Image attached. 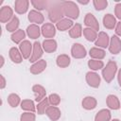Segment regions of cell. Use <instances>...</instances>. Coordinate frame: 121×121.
<instances>
[{"label":"cell","mask_w":121,"mask_h":121,"mask_svg":"<svg viewBox=\"0 0 121 121\" xmlns=\"http://www.w3.org/2000/svg\"><path fill=\"white\" fill-rule=\"evenodd\" d=\"M63 15L64 14H63V9H62V2H60V1L49 2L48 17L51 22L58 23L62 19Z\"/></svg>","instance_id":"obj_1"},{"label":"cell","mask_w":121,"mask_h":121,"mask_svg":"<svg viewBox=\"0 0 121 121\" xmlns=\"http://www.w3.org/2000/svg\"><path fill=\"white\" fill-rule=\"evenodd\" d=\"M63 14L69 18L77 19L79 15V9L78 6L72 1H64L62 2Z\"/></svg>","instance_id":"obj_2"},{"label":"cell","mask_w":121,"mask_h":121,"mask_svg":"<svg viewBox=\"0 0 121 121\" xmlns=\"http://www.w3.org/2000/svg\"><path fill=\"white\" fill-rule=\"evenodd\" d=\"M116 71H117L116 62L114 60H109L108 63L106 64V67L103 68V70H102V76H103V78L105 79V81L110 83L113 79Z\"/></svg>","instance_id":"obj_3"},{"label":"cell","mask_w":121,"mask_h":121,"mask_svg":"<svg viewBox=\"0 0 121 121\" xmlns=\"http://www.w3.org/2000/svg\"><path fill=\"white\" fill-rule=\"evenodd\" d=\"M71 54L75 59H82L86 56L87 52L85 47L80 43H74L71 48Z\"/></svg>","instance_id":"obj_4"},{"label":"cell","mask_w":121,"mask_h":121,"mask_svg":"<svg viewBox=\"0 0 121 121\" xmlns=\"http://www.w3.org/2000/svg\"><path fill=\"white\" fill-rule=\"evenodd\" d=\"M32 46H33V45L31 44V43H30L29 41H27V40H25V41H23V42L20 43L19 49H20V52H21L23 58H25V59L30 58V56H31V54H32V53H31Z\"/></svg>","instance_id":"obj_5"},{"label":"cell","mask_w":121,"mask_h":121,"mask_svg":"<svg viewBox=\"0 0 121 121\" xmlns=\"http://www.w3.org/2000/svg\"><path fill=\"white\" fill-rule=\"evenodd\" d=\"M13 12L9 6L2 7L0 9V22L1 23H9L13 18Z\"/></svg>","instance_id":"obj_6"},{"label":"cell","mask_w":121,"mask_h":121,"mask_svg":"<svg viewBox=\"0 0 121 121\" xmlns=\"http://www.w3.org/2000/svg\"><path fill=\"white\" fill-rule=\"evenodd\" d=\"M86 81L89 86L97 88L100 85V77L95 72H88L86 74Z\"/></svg>","instance_id":"obj_7"},{"label":"cell","mask_w":121,"mask_h":121,"mask_svg":"<svg viewBox=\"0 0 121 121\" xmlns=\"http://www.w3.org/2000/svg\"><path fill=\"white\" fill-rule=\"evenodd\" d=\"M109 50L112 54H118L121 51V41L117 36H112L110 40Z\"/></svg>","instance_id":"obj_8"},{"label":"cell","mask_w":121,"mask_h":121,"mask_svg":"<svg viewBox=\"0 0 121 121\" xmlns=\"http://www.w3.org/2000/svg\"><path fill=\"white\" fill-rule=\"evenodd\" d=\"M42 55H43V48H42L39 42H35L33 43V52L29 58V61L30 62H36V61L40 60L39 59L42 57Z\"/></svg>","instance_id":"obj_9"},{"label":"cell","mask_w":121,"mask_h":121,"mask_svg":"<svg viewBox=\"0 0 121 121\" xmlns=\"http://www.w3.org/2000/svg\"><path fill=\"white\" fill-rule=\"evenodd\" d=\"M84 24L89 27L92 28L94 30H98L99 29V24L97 22V20L95 19V17L94 16V14L92 13H87L84 19Z\"/></svg>","instance_id":"obj_10"},{"label":"cell","mask_w":121,"mask_h":121,"mask_svg":"<svg viewBox=\"0 0 121 121\" xmlns=\"http://www.w3.org/2000/svg\"><path fill=\"white\" fill-rule=\"evenodd\" d=\"M42 34L45 38H53L56 34V27L51 23H45L41 28Z\"/></svg>","instance_id":"obj_11"},{"label":"cell","mask_w":121,"mask_h":121,"mask_svg":"<svg viewBox=\"0 0 121 121\" xmlns=\"http://www.w3.org/2000/svg\"><path fill=\"white\" fill-rule=\"evenodd\" d=\"M46 61L44 60H40L36 62H34L31 66H30V73L33 75H38L40 73H42L45 68H46Z\"/></svg>","instance_id":"obj_12"},{"label":"cell","mask_w":121,"mask_h":121,"mask_svg":"<svg viewBox=\"0 0 121 121\" xmlns=\"http://www.w3.org/2000/svg\"><path fill=\"white\" fill-rule=\"evenodd\" d=\"M45 113L52 121H57L60 117V114H61L60 109L56 106H48L45 111Z\"/></svg>","instance_id":"obj_13"},{"label":"cell","mask_w":121,"mask_h":121,"mask_svg":"<svg viewBox=\"0 0 121 121\" xmlns=\"http://www.w3.org/2000/svg\"><path fill=\"white\" fill-rule=\"evenodd\" d=\"M109 44H110V38H109L108 34L103 31L100 32L97 36V39L95 40V45L105 48V47L109 46Z\"/></svg>","instance_id":"obj_14"},{"label":"cell","mask_w":121,"mask_h":121,"mask_svg":"<svg viewBox=\"0 0 121 121\" xmlns=\"http://www.w3.org/2000/svg\"><path fill=\"white\" fill-rule=\"evenodd\" d=\"M32 91L35 94V100L37 102H41L43 98H45L44 96H45L46 91H45V89L42 85H39V84L34 85L32 87Z\"/></svg>","instance_id":"obj_15"},{"label":"cell","mask_w":121,"mask_h":121,"mask_svg":"<svg viewBox=\"0 0 121 121\" xmlns=\"http://www.w3.org/2000/svg\"><path fill=\"white\" fill-rule=\"evenodd\" d=\"M28 4L29 2L27 0H16L14 3L15 11L19 14H24L28 9Z\"/></svg>","instance_id":"obj_16"},{"label":"cell","mask_w":121,"mask_h":121,"mask_svg":"<svg viewBox=\"0 0 121 121\" xmlns=\"http://www.w3.org/2000/svg\"><path fill=\"white\" fill-rule=\"evenodd\" d=\"M28 20L31 23H34L35 25H39L43 23V16L41 12L37 10H30V12L28 13Z\"/></svg>","instance_id":"obj_17"},{"label":"cell","mask_w":121,"mask_h":121,"mask_svg":"<svg viewBox=\"0 0 121 121\" xmlns=\"http://www.w3.org/2000/svg\"><path fill=\"white\" fill-rule=\"evenodd\" d=\"M26 34H27V36L30 39H37V38L40 37L41 29H40V27L37 25L32 24V25H30V26H27V28H26Z\"/></svg>","instance_id":"obj_18"},{"label":"cell","mask_w":121,"mask_h":121,"mask_svg":"<svg viewBox=\"0 0 121 121\" xmlns=\"http://www.w3.org/2000/svg\"><path fill=\"white\" fill-rule=\"evenodd\" d=\"M43 48L47 53H52L57 49V42L53 39H46L43 43Z\"/></svg>","instance_id":"obj_19"},{"label":"cell","mask_w":121,"mask_h":121,"mask_svg":"<svg viewBox=\"0 0 121 121\" xmlns=\"http://www.w3.org/2000/svg\"><path fill=\"white\" fill-rule=\"evenodd\" d=\"M9 58H10V60L14 62V63H20V62H22V60H23V56H22V54H21V52H20V50L19 49H17L16 47H11L10 49H9Z\"/></svg>","instance_id":"obj_20"},{"label":"cell","mask_w":121,"mask_h":121,"mask_svg":"<svg viewBox=\"0 0 121 121\" xmlns=\"http://www.w3.org/2000/svg\"><path fill=\"white\" fill-rule=\"evenodd\" d=\"M107 105L110 109L112 110H118L120 108V102H119V99L117 98L116 95H109L107 96Z\"/></svg>","instance_id":"obj_21"},{"label":"cell","mask_w":121,"mask_h":121,"mask_svg":"<svg viewBox=\"0 0 121 121\" xmlns=\"http://www.w3.org/2000/svg\"><path fill=\"white\" fill-rule=\"evenodd\" d=\"M103 25L106 28L108 29H112L115 26H116V20L114 18V16L112 14H106L103 17Z\"/></svg>","instance_id":"obj_22"},{"label":"cell","mask_w":121,"mask_h":121,"mask_svg":"<svg viewBox=\"0 0 121 121\" xmlns=\"http://www.w3.org/2000/svg\"><path fill=\"white\" fill-rule=\"evenodd\" d=\"M111 120V112L107 109L100 110L95 116V121H110Z\"/></svg>","instance_id":"obj_23"},{"label":"cell","mask_w":121,"mask_h":121,"mask_svg":"<svg viewBox=\"0 0 121 121\" xmlns=\"http://www.w3.org/2000/svg\"><path fill=\"white\" fill-rule=\"evenodd\" d=\"M56 26L59 30L65 31V30H67V29H69L73 26V22H72V20H70L68 18H63V19H61L60 21H59L57 23Z\"/></svg>","instance_id":"obj_24"},{"label":"cell","mask_w":121,"mask_h":121,"mask_svg":"<svg viewBox=\"0 0 121 121\" xmlns=\"http://www.w3.org/2000/svg\"><path fill=\"white\" fill-rule=\"evenodd\" d=\"M82 107L86 110H93L96 107V100L93 96H86L82 100Z\"/></svg>","instance_id":"obj_25"},{"label":"cell","mask_w":121,"mask_h":121,"mask_svg":"<svg viewBox=\"0 0 121 121\" xmlns=\"http://www.w3.org/2000/svg\"><path fill=\"white\" fill-rule=\"evenodd\" d=\"M105 51L103 49H100L98 47H93L90 49L89 55L92 57L94 60H102L105 57Z\"/></svg>","instance_id":"obj_26"},{"label":"cell","mask_w":121,"mask_h":121,"mask_svg":"<svg viewBox=\"0 0 121 121\" xmlns=\"http://www.w3.org/2000/svg\"><path fill=\"white\" fill-rule=\"evenodd\" d=\"M70 58L65 55V54H61V55H59L57 57V60H56V62H57V65L60 68H65L67 67L69 64H70Z\"/></svg>","instance_id":"obj_27"},{"label":"cell","mask_w":121,"mask_h":121,"mask_svg":"<svg viewBox=\"0 0 121 121\" xmlns=\"http://www.w3.org/2000/svg\"><path fill=\"white\" fill-rule=\"evenodd\" d=\"M82 34V27H81V25L80 24H76L74 25L70 30H69V35L71 38L73 39H77V38H79Z\"/></svg>","instance_id":"obj_28"},{"label":"cell","mask_w":121,"mask_h":121,"mask_svg":"<svg viewBox=\"0 0 121 121\" xmlns=\"http://www.w3.org/2000/svg\"><path fill=\"white\" fill-rule=\"evenodd\" d=\"M25 36H26L25 31L23 29H18L17 31L13 32L11 34V37L10 38H11V41L13 43H21L23 42Z\"/></svg>","instance_id":"obj_29"},{"label":"cell","mask_w":121,"mask_h":121,"mask_svg":"<svg viewBox=\"0 0 121 121\" xmlns=\"http://www.w3.org/2000/svg\"><path fill=\"white\" fill-rule=\"evenodd\" d=\"M19 19H18V17H16V16H13V18L7 24V26H6V28H7V30L8 31H9V32H15V30L17 31L18 29V26H19Z\"/></svg>","instance_id":"obj_30"},{"label":"cell","mask_w":121,"mask_h":121,"mask_svg":"<svg viewBox=\"0 0 121 121\" xmlns=\"http://www.w3.org/2000/svg\"><path fill=\"white\" fill-rule=\"evenodd\" d=\"M83 35L86 38V40H88L89 42H94L97 39L96 31L92 28H89V27H86L83 29Z\"/></svg>","instance_id":"obj_31"},{"label":"cell","mask_w":121,"mask_h":121,"mask_svg":"<svg viewBox=\"0 0 121 121\" xmlns=\"http://www.w3.org/2000/svg\"><path fill=\"white\" fill-rule=\"evenodd\" d=\"M21 108H22V110H25V111H27L30 112H35V105H34L33 101L30 99H24L21 102Z\"/></svg>","instance_id":"obj_32"},{"label":"cell","mask_w":121,"mask_h":121,"mask_svg":"<svg viewBox=\"0 0 121 121\" xmlns=\"http://www.w3.org/2000/svg\"><path fill=\"white\" fill-rule=\"evenodd\" d=\"M8 102H9V104L12 108H15V107H17L20 104L21 99H20V96L18 95H16V94H10L8 96Z\"/></svg>","instance_id":"obj_33"},{"label":"cell","mask_w":121,"mask_h":121,"mask_svg":"<svg viewBox=\"0 0 121 121\" xmlns=\"http://www.w3.org/2000/svg\"><path fill=\"white\" fill-rule=\"evenodd\" d=\"M31 4H32L33 7H34L35 9H37L38 10H43V9H48V6H49V2H48V1H44V0L31 1Z\"/></svg>","instance_id":"obj_34"},{"label":"cell","mask_w":121,"mask_h":121,"mask_svg":"<svg viewBox=\"0 0 121 121\" xmlns=\"http://www.w3.org/2000/svg\"><path fill=\"white\" fill-rule=\"evenodd\" d=\"M88 66L92 70H99V69L103 68L104 63L100 60H90L88 61Z\"/></svg>","instance_id":"obj_35"},{"label":"cell","mask_w":121,"mask_h":121,"mask_svg":"<svg viewBox=\"0 0 121 121\" xmlns=\"http://www.w3.org/2000/svg\"><path fill=\"white\" fill-rule=\"evenodd\" d=\"M48 105H49V101H48V98H46V97L43 98L41 102H39V104L37 106V112H38V113L39 114H43L45 112Z\"/></svg>","instance_id":"obj_36"},{"label":"cell","mask_w":121,"mask_h":121,"mask_svg":"<svg viewBox=\"0 0 121 121\" xmlns=\"http://www.w3.org/2000/svg\"><path fill=\"white\" fill-rule=\"evenodd\" d=\"M93 3H94V6H95L96 10H102L108 5L107 0H94Z\"/></svg>","instance_id":"obj_37"},{"label":"cell","mask_w":121,"mask_h":121,"mask_svg":"<svg viewBox=\"0 0 121 121\" xmlns=\"http://www.w3.org/2000/svg\"><path fill=\"white\" fill-rule=\"evenodd\" d=\"M48 101L52 106H58L60 102V97L57 94H51L48 96Z\"/></svg>","instance_id":"obj_38"},{"label":"cell","mask_w":121,"mask_h":121,"mask_svg":"<svg viewBox=\"0 0 121 121\" xmlns=\"http://www.w3.org/2000/svg\"><path fill=\"white\" fill-rule=\"evenodd\" d=\"M21 121H35V114L33 112H24L21 117Z\"/></svg>","instance_id":"obj_39"},{"label":"cell","mask_w":121,"mask_h":121,"mask_svg":"<svg viewBox=\"0 0 121 121\" xmlns=\"http://www.w3.org/2000/svg\"><path fill=\"white\" fill-rule=\"evenodd\" d=\"M114 12H115V15L118 19L121 20V3L117 4L115 6V9H114Z\"/></svg>","instance_id":"obj_40"},{"label":"cell","mask_w":121,"mask_h":121,"mask_svg":"<svg viewBox=\"0 0 121 121\" xmlns=\"http://www.w3.org/2000/svg\"><path fill=\"white\" fill-rule=\"evenodd\" d=\"M115 33H116L118 36H121V22H119V23L116 24V26H115Z\"/></svg>","instance_id":"obj_41"},{"label":"cell","mask_w":121,"mask_h":121,"mask_svg":"<svg viewBox=\"0 0 121 121\" xmlns=\"http://www.w3.org/2000/svg\"><path fill=\"white\" fill-rule=\"evenodd\" d=\"M0 79H1L0 88H1V89H3V88H5V86H6V79H5V78H4V76H3V75H0Z\"/></svg>","instance_id":"obj_42"},{"label":"cell","mask_w":121,"mask_h":121,"mask_svg":"<svg viewBox=\"0 0 121 121\" xmlns=\"http://www.w3.org/2000/svg\"><path fill=\"white\" fill-rule=\"evenodd\" d=\"M117 79H118V83H119V86L121 87V69L118 71V76H117Z\"/></svg>","instance_id":"obj_43"},{"label":"cell","mask_w":121,"mask_h":121,"mask_svg":"<svg viewBox=\"0 0 121 121\" xmlns=\"http://www.w3.org/2000/svg\"><path fill=\"white\" fill-rule=\"evenodd\" d=\"M0 60H1V63H0V68H1V67H3V65H4V61H5L4 57H3L2 55L0 56Z\"/></svg>","instance_id":"obj_44"},{"label":"cell","mask_w":121,"mask_h":121,"mask_svg":"<svg viewBox=\"0 0 121 121\" xmlns=\"http://www.w3.org/2000/svg\"><path fill=\"white\" fill-rule=\"evenodd\" d=\"M79 4H88L89 3V1H81V0H78V1Z\"/></svg>","instance_id":"obj_45"},{"label":"cell","mask_w":121,"mask_h":121,"mask_svg":"<svg viewBox=\"0 0 121 121\" xmlns=\"http://www.w3.org/2000/svg\"><path fill=\"white\" fill-rule=\"evenodd\" d=\"M112 121H119V119H113V120H112Z\"/></svg>","instance_id":"obj_46"}]
</instances>
